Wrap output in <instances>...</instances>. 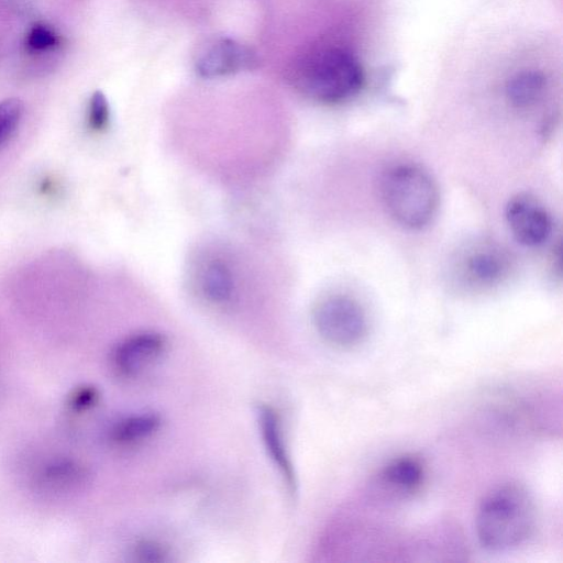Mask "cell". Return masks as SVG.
<instances>
[{
	"instance_id": "obj_9",
	"label": "cell",
	"mask_w": 563,
	"mask_h": 563,
	"mask_svg": "<svg viewBox=\"0 0 563 563\" xmlns=\"http://www.w3.org/2000/svg\"><path fill=\"white\" fill-rule=\"evenodd\" d=\"M256 416L262 439L271 460L278 468L289 490H296V473L288 450L285 446L278 415L271 406L258 405Z\"/></svg>"
},
{
	"instance_id": "obj_12",
	"label": "cell",
	"mask_w": 563,
	"mask_h": 563,
	"mask_svg": "<svg viewBox=\"0 0 563 563\" xmlns=\"http://www.w3.org/2000/svg\"><path fill=\"white\" fill-rule=\"evenodd\" d=\"M159 424V417L153 412L132 415L118 421L111 435L118 443H134L153 434Z\"/></svg>"
},
{
	"instance_id": "obj_11",
	"label": "cell",
	"mask_w": 563,
	"mask_h": 563,
	"mask_svg": "<svg viewBox=\"0 0 563 563\" xmlns=\"http://www.w3.org/2000/svg\"><path fill=\"white\" fill-rule=\"evenodd\" d=\"M385 484L400 490L413 492L422 483L423 467L420 461L411 456H404L394 460L383 471Z\"/></svg>"
},
{
	"instance_id": "obj_16",
	"label": "cell",
	"mask_w": 563,
	"mask_h": 563,
	"mask_svg": "<svg viewBox=\"0 0 563 563\" xmlns=\"http://www.w3.org/2000/svg\"><path fill=\"white\" fill-rule=\"evenodd\" d=\"M25 47L31 53H44L53 49L59 43L55 30L44 23H35L25 35Z\"/></svg>"
},
{
	"instance_id": "obj_18",
	"label": "cell",
	"mask_w": 563,
	"mask_h": 563,
	"mask_svg": "<svg viewBox=\"0 0 563 563\" xmlns=\"http://www.w3.org/2000/svg\"><path fill=\"white\" fill-rule=\"evenodd\" d=\"M98 399V391L91 386L76 388L68 398V405L74 411H84L92 407Z\"/></svg>"
},
{
	"instance_id": "obj_14",
	"label": "cell",
	"mask_w": 563,
	"mask_h": 563,
	"mask_svg": "<svg viewBox=\"0 0 563 563\" xmlns=\"http://www.w3.org/2000/svg\"><path fill=\"white\" fill-rule=\"evenodd\" d=\"M81 471L69 461H58L45 467L40 476L41 485L53 492H64L79 483Z\"/></svg>"
},
{
	"instance_id": "obj_3",
	"label": "cell",
	"mask_w": 563,
	"mask_h": 563,
	"mask_svg": "<svg viewBox=\"0 0 563 563\" xmlns=\"http://www.w3.org/2000/svg\"><path fill=\"white\" fill-rule=\"evenodd\" d=\"M379 190L387 213L407 229L424 228L438 210L437 184L418 165L400 163L388 167L382 175Z\"/></svg>"
},
{
	"instance_id": "obj_19",
	"label": "cell",
	"mask_w": 563,
	"mask_h": 563,
	"mask_svg": "<svg viewBox=\"0 0 563 563\" xmlns=\"http://www.w3.org/2000/svg\"><path fill=\"white\" fill-rule=\"evenodd\" d=\"M136 554L141 561L157 562L163 560L162 549L151 542H143L136 548Z\"/></svg>"
},
{
	"instance_id": "obj_10",
	"label": "cell",
	"mask_w": 563,
	"mask_h": 563,
	"mask_svg": "<svg viewBox=\"0 0 563 563\" xmlns=\"http://www.w3.org/2000/svg\"><path fill=\"white\" fill-rule=\"evenodd\" d=\"M547 88L548 79L542 71L523 69L508 79L505 91L511 107L526 110L542 100Z\"/></svg>"
},
{
	"instance_id": "obj_4",
	"label": "cell",
	"mask_w": 563,
	"mask_h": 563,
	"mask_svg": "<svg viewBox=\"0 0 563 563\" xmlns=\"http://www.w3.org/2000/svg\"><path fill=\"white\" fill-rule=\"evenodd\" d=\"M312 319L320 336L338 346L358 343L367 329L363 308L345 295H332L322 299L316 306Z\"/></svg>"
},
{
	"instance_id": "obj_1",
	"label": "cell",
	"mask_w": 563,
	"mask_h": 563,
	"mask_svg": "<svg viewBox=\"0 0 563 563\" xmlns=\"http://www.w3.org/2000/svg\"><path fill=\"white\" fill-rule=\"evenodd\" d=\"M365 74L356 54L339 44L317 47L295 71L298 89L314 101L335 104L350 100L363 88Z\"/></svg>"
},
{
	"instance_id": "obj_17",
	"label": "cell",
	"mask_w": 563,
	"mask_h": 563,
	"mask_svg": "<svg viewBox=\"0 0 563 563\" xmlns=\"http://www.w3.org/2000/svg\"><path fill=\"white\" fill-rule=\"evenodd\" d=\"M88 125L92 131H103L110 121V107L107 97L100 90L95 91L88 103Z\"/></svg>"
},
{
	"instance_id": "obj_7",
	"label": "cell",
	"mask_w": 563,
	"mask_h": 563,
	"mask_svg": "<svg viewBox=\"0 0 563 563\" xmlns=\"http://www.w3.org/2000/svg\"><path fill=\"white\" fill-rule=\"evenodd\" d=\"M460 276L467 285L477 288L499 284L508 274L509 256L500 246L492 242H477L461 254Z\"/></svg>"
},
{
	"instance_id": "obj_13",
	"label": "cell",
	"mask_w": 563,
	"mask_h": 563,
	"mask_svg": "<svg viewBox=\"0 0 563 563\" xmlns=\"http://www.w3.org/2000/svg\"><path fill=\"white\" fill-rule=\"evenodd\" d=\"M201 287L203 294L213 302H225L233 294V277L222 262L210 263L202 273Z\"/></svg>"
},
{
	"instance_id": "obj_5",
	"label": "cell",
	"mask_w": 563,
	"mask_h": 563,
	"mask_svg": "<svg viewBox=\"0 0 563 563\" xmlns=\"http://www.w3.org/2000/svg\"><path fill=\"white\" fill-rule=\"evenodd\" d=\"M255 53L234 38L219 36L208 41L198 51L195 69L203 78H220L253 69Z\"/></svg>"
},
{
	"instance_id": "obj_15",
	"label": "cell",
	"mask_w": 563,
	"mask_h": 563,
	"mask_svg": "<svg viewBox=\"0 0 563 563\" xmlns=\"http://www.w3.org/2000/svg\"><path fill=\"white\" fill-rule=\"evenodd\" d=\"M23 117V103L18 98L0 101V145L5 143L18 129Z\"/></svg>"
},
{
	"instance_id": "obj_2",
	"label": "cell",
	"mask_w": 563,
	"mask_h": 563,
	"mask_svg": "<svg viewBox=\"0 0 563 563\" xmlns=\"http://www.w3.org/2000/svg\"><path fill=\"white\" fill-rule=\"evenodd\" d=\"M534 522L531 495L518 484H506L495 488L481 503L476 516L477 538L488 550H509L528 539Z\"/></svg>"
},
{
	"instance_id": "obj_6",
	"label": "cell",
	"mask_w": 563,
	"mask_h": 563,
	"mask_svg": "<svg viewBox=\"0 0 563 563\" xmlns=\"http://www.w3.org/2000/svg\"><path fill=\"white\" fill-rule=\"evenodd\" d=\"M505 217L515 240L525 246H539L550 236L552 218L536 197L518 194L511 197L505 208Z\"/></svg>"
},
{
	"instance_id": "obj_8",
	"label": "cell",
	"mask_w": 563,
	"mask_h": 563,
	"mask_svg": "<svg viewBox=\"0 0 563 563\" xmlns=\"http://www.w3.org/2000/svg\"><path fill=\"white\" fill-rule=\"evenodd\" d=\"M165 344L164 336L156 332L132 334L115 346L114 367L123 375H135L162 354Z\"/></svg>"
}]
</instances>
